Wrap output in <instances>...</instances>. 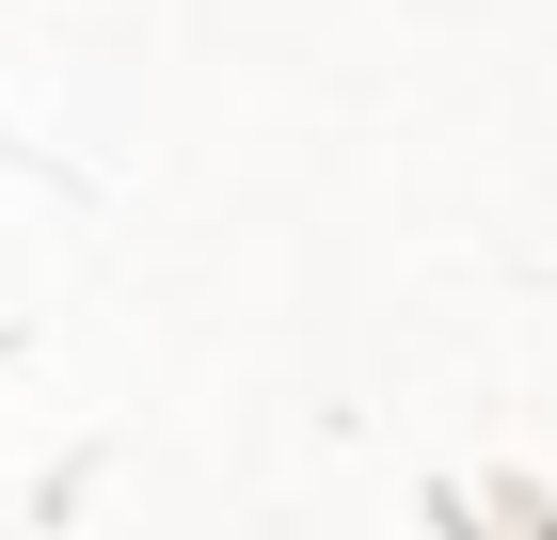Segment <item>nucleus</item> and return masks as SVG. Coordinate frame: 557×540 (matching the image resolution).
I'll list each match as a JSON object with an SVG mask.
<instances>
[]
</instances>
